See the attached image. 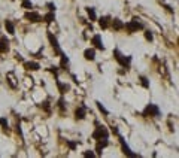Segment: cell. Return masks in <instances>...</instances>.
<instances>
[{
	"instance_id": "obj_1",
	"label": "cell",
	"mask_w": 179,
	"mask_h": 158,
	"mask_svg": "<svg viewBox=\"0 0 179 158\" xmlns=\"http://www.w3.org/2000/svg\"><path fill=\"white\" fill-rule=\"evenodd\" d=\"M113 58L116 60V63H118L121 67H124L125 70H128L130 69V64H131V57L130 55H127L125 57L122 52L118 49V48H115L113 49Z\"/></svg>"
},
{
	"instance_id": "obj_2",
	"label": "cell",
	"mask_w": 179,
	"mask_h": 158,
	"mask_svg": "<svg viewBox=\"0 0 179 158\" xmlns=\"http://www.w3.org/2000/svg\"><path fill=\"white\" fill-rule=\"evenodd\" d=\"M94 124H96V130L93 131V134H91V137H93L94 140H98V139H109V130H107L105 125H100L97 121L94 122Z\"/></svg>"
},
{
	"instance_id": "obj_3",
	"label": "cell",
	"mask_w": 179,
	"mask_h": 158,
	"mask_svg": "<svg viewBox=\"0 0 179 158\" xmlns=\"http://www.w3.org/2000/svg\"><path fill=\"white\" fill-rule=\"evenodd\" d=\"M124 29L131 34V33H136L137 30H143V29H145V25H143V24L139 21V18H136V16H134L131 21H128V22L124 24Z\"/></svg>"
},
{
	"instance_id": "obj_4",
	"label": "cell",
	"mask_w": 179,
	"mask_h": 158,
	"mask_svg": "<svg viewBox=\"0 0 179 158\" xmlns=\"http://www.w3.org/2000/svg\"><path fill=\"white\" fill-rule=\"evenodd\" d=\"M142 116L157 118V116H160V108L157 106V104H154V103H149V104H146V106H145V109H143Z\"/></svg>"
},
{
	"instance_id": "obj_5",
	"label": "cell",
	"mask_w": 179,
	"mask_h": 158,
	"mask_svg": "<svg viewBox=\"0 0 179 158\" xmlns=\"http://www.w3.org/2000/svg\"><path fill=\"white\" fill-rule=\"evenodd\" d=\"M46 37H48V40H49V43H51V46H52L54 52H55V55L60 57V55L63 54V49H61V46H60V43H58L57 37L52 34V31H48V33H46Z\"/></svg>"
},
{
	"instance_id": "obj_6",
	"label": "cell",
	"mask_w": 179,
	"mask_h": 158,
	"mask_svg": "<svg viewBox=\"0 0 179 158\" xmlns=\"http://www.w3.org/2000/svg\"><path fill=\"white\" fill-rule=\"evenodd\" d=\"M118 140H120V145H121V149H122V154H124V155L131 157V158L140 157L139 154H136V152H133V151H131L130 146H128L127 143H125V140H124V137H122V136H120V134H118Z\"/></svg>"
},
{
	"instance_id": "obj_7",
	"label": "cell",
	"mask_w": 179,
	"mask_h": 158,
	"mask_svg": "<svg viewBox=\"0 0 179 158\" xmlns=\"http://www.w3.org/2000/svg\"><path fill=\"white\" fill-rule=\"evenodd\" d=\"M24 18H25L27 21H30V22H39V21H42V16H40L38 12H33V11L25 12V14H24Z\"/></svg>"
},
{
	"instance_id": "obj_8",
	"label": "cell",
	"mask_w": 179,
	"mask_h": 158,
	"mask_svg": "<svg viewBox=\"0 0 179 158\" xmlns=\"http://www.w3.org/2000/svg\"><path fill=\"white\" fill-rule=\"evenodd\" d=\"M109 145V140L107 139H98L97 140V145H96V155H102L103 149Z\"/></svg>"
},
{
	"instance_id": "obj_9",
	"label": "cell",
	"mask_w": 179,
	"mask_h": 158,
	"mask_svg": "<svg viewBox=\"0 0 179 158\" xmlns=\"http://www.w3.org/2000/svg\"><path fill=\"white\" fill-rule=\"evenodd\" d=\"M85 115H87V106H85V104H81L79 108L75 109V118H76L78 121L85 119Z\"/></svg>"
},
{
	"instance_id": "obj_10",
	"label": "cell",
	"mask_w": 179,
	"mask_h": 158,
	"mask_svg": "<svg viewBox=\"0 0 179 158\" xmlns=\"http://www.w3.org/2000/svg\"><path fill=\"white\" fill-rule=\"evenodd\" d=\"M91 43L94 45V48L100 49V51H105V49H106L105 45H103V40H102V36H100V34H94L93 39H91Z\"/></svg>"
},
{
	"instance_id": "obj_11",
	"label": "cell",
	"mask_w": 179,
	"mask_h": 158,
	"mask_svg": "<svg viewBox=\"0 0 179 158\" xmlns=\"http://www.w3.org/2000/svg\"><path fill=\"white\" fill-rule=\"evenodd\" d=\"M23 64H24V69L30 70V72H36V70L40 69V64L38 61H23Z\"/></svg>"
},
{
	"instance_id": "obj_12",
	"label": "cell",
	"mask_w": 179,
	"mask_h": 158,
	"mask_svg": "<svg viewBox=\"0 0 179 158\" xmlns=\"http://www.w3.org/2000/svg\"><path fill=\"white\" fill-rule=\"evenodd\" d=\"M84 58L87 61H94L96 60V49L94 48H87L84 51Z\"/></svg>"
},
{
	"instance_id": "obj_13",
	"label": "cell",
	"mask_w": 179,
	"mask_h": 158,
	"mask_svg": "<svg viewBox=\"0 0 179 158\" xmlns=\"http://www.w3.org/2000/svg\"><path fill=\"white\" fill-rule=\"evenodd\" d=\"M111 16L109 15H106V16H102L100 20H98V24H100V29L102 30H106V29H109V25H111Z\"/></svg>"
},
{
	"instance_id": "obj_14",
	"label": "cell",
	"mask_w": 179,
	"mask_h": 158,
	"mask_svg": "<svg viewBox=\"0 0 179 158\" xmlns=\"http://www.w3.org/2000/svg\"><path fill=\"white\" fill-rule=\"evenodd\" d=\"M111 27H112L115 31H120V30L124 29V22H122L120 18H113V20H111Z\"/></svg>"
},
{
	"instance_id": "obj_15",
	"label": "cell",
	"mask_w": 179,
	"mask_h": 158,
	"mask_svg": "<svg viewBox=\"0 0 179 158\" xmlns=\"http://www.w3.org/2000/svg\"><path fill=\"white\" fill-rule=\"evenodd\" d=\"M55 82H57V86H58V91H60L61 94H66V93L70 90V85H69V84H63L60 79H58V76H55Z\"/></svg>"
},
{
	"instance_id": "obj_16",
	"label": "cell",
	"mask_w": 179,
	"mask_h": 158,
	"mask_svg": "<svg viewBox=\"0 0 179 158\" xmlns=\"http://www.w3.org/2000/svg\"><path fill=\"white\" fill-rule=\"evenodd\" d=\"M9 51V39H6V36L0 37V54H5Z\"/></svg>"
},
{
	"instance_id": "obj_17",
	"label": "cell",
	"mask_w": 179,
	"mask_h": 158,
	"mask_svg": "<svg viewBox=\"0 0 179 158\" xmlns=\"http://www.w3.org/2000/svg\"><path fill=\"white\" fill-rule=\"evenodd\" d=\"M60 58H61V61H60V69L61 70H66L67 69V64H69V57L63 52V54L60 55Z\"/></svg>"
},
{
	"instance_id": "obj_18",
	"label": "cell",
	"mask_w": 179,
	"mask_h": 158,
	"mask_svg": "<svg viewBox=\"0 0 179 158\" xmlns=\"http://www.w3.org/2000/svg\"><path fill=\"white\" fill-rule=\"evenodd\" d=\"M85 11H87V14H88L90 21H96V20H97V14H96V9H94V7L88 6V7H85Z\"/></svg>"
},
{
	"instance_id": "obj_19",
	"label": "cell",
	"mask_w": 179,
	"mask_h": 158,
	"mask_svg": "<svg viewBox=\"0 0 179 158\" xmlns=\"http://www.w3.org/2000/svg\"><path fill=\"white\" fill-rule=\"evenodd\" d=\"M5 27H6V31L9 34H15V25L11 20H5Z\"/></svg>"
},
{
	"instance_id": "obj_20",
	"label": "cell",
	"mask_w": 179,
	"mask_h": 158,
	"mask_svg": "<svg viewBox=\"0 0 179 158\" xmlns=\"http://www.w3.org/2000/svg\"><path fill=\"white\" fill-rule=\"evenodd\" d=\"M54 20H55V12H48V14H45V16H43V21L46 24H51Z\"/></svg>"
},
{
	"instance_id": "obj_21",
	"label": "cell",
	"mask_w": 179,
	"mask_h": 158,
	"mask_svg": "<svg viewBox=\"0 0 179 158\" xmlns=\"http://www.w3.org/2000/svg\"><path fill=\"white\" fill-rule=\"evenodd\" d=\"M96 106H97V109H98V110H100V112L103 113V116H107V115H109V110H107V109L103 106L102 101H98V100H97V101H96Z\"/></svg>"
},
{
	"instance_id": "obj_22",
	"label": "cell",
	"mask_w": 179,
	"mask_h": 158,
	"mask_svg": "<svg viewBox=\"0 0 179 158\" xmlns=\"http://www.w3.org/2000/svg\"><path fill=\"white\" fill-rule=\"evenodd\" d=\"M57 106H58V109H60V112H61V113L66 110V103H64V97H63V94H61V97L58 99V103H57Z\"/></svg>"
},
{
	"instance_id": "obj_23",
	"label": "cell",
	"mask_w": 179,
	"mask_h": 158,
	"mask_svg": "<svg viewBox=\"0 0 179 158\" xmlns=\"http://www.w3.org/2000/svg\"><path fill=\"white\" fill-rule=\"evenodd\" d=\"M78 143L79 142H76V140H66V145L69 146L70 151H75V149L78 148Z\"/></svg>"
},
{
	"instance_id": "obj_24",
	"label": "cell",
	"mask_w": 179,
	"mask_h": 158,
	"mask_svg": "<svg viewBox=\"0 0 179 158\" xmlns=\"http://www.w3.org/2000/svg\"><path fill=\"white\" fill-rule=\"evenodd\" d=\"M21 7H24V9H27V11H31V7H33V3L30 2V0H23V3H21Z\"/></svg>"
},
{
	"instance_id": "obj_25",
	"label": "cell",
	"mask_w": 179,
	"mask_h": 158,
	"mask_svg": "<svg viewBox=\"0 0 179 158\" xmlns=\"http://www.w3.org/2000/svg\"><path fill=\"white\" fill-rule=\"evenodd\" d=\"M140 84H142V86L143 88H149V79L146 78V76H140Z\"/></svg>"
},
{
	"instance_id": "obj_26",
	"label": "cell",
	"mask_w": 179,
	"mask_h": 158,
	"mask_svg": "<svg viewBox=\"0 0 179 158\" xmlns=\"http://www.w3.org/2000/svg\"><path fill=\"white\" fill-rule=\"evenodd\" d=\"M15 130H16V133L20 134V137H21V140H23V137H24V134H23V130H21V124H20V119H16V125H15Z\"/></svg>"
},
{
	"instance_id": "obj_27",
	"label": "cell",
	"mask_w": 179,
	"mask_h": 158,
	"mask_svg": "<svg viewBox=\"0 0 179 158\" xmlns=\"http://www.w3.org/2000/svg\"><path fill=\"white\" fill-rule=\"evenodd\" d=\"M145 39H146L148 42H152V40H154V34H152V31H149V30L145 31Z\"/></svg>"
},
{
	"instance_id": "obj_28",
	"label": "cell",
	"mask_w": 179,
	"mask_h": 158,
	"mask_svg": "<svg viewBox=\"0 0 179 158\" xmlns=\"http://www.w3.org/2000/svg\"><path fill=\"white\" fill-rule=\"evenodd\" d=\"M46 7H48V11H49V12H55V3L48 2V3H46Z\"/></svg>"
},
{
	"instance_id": "obj_29",
	"label": "cell",
	"mask_w": 179,
	"mask_h": 158,
	"mask_svg": "<svg viewBox=\"0 0 179 158\" xmlns=\"http://www.w3.org/2000/svg\"><path fill=\"white\" fill-rule=\"evenodd\" d=\"M0 125H2L5 130H8V127H9V124H8V119H6V118H0Z\"/></svg>"
},
{
	"instance_id": "obj_30",
	"label": "cell",
	"mask_w": 179,
	"mask_h": 158,
	"mask_svg": "<svg viewBox=\"0 0 179 158\" xmlns=\"http://www.w3.org/2000/svg\"><path fill=\"white\" fill-rule=\"evenodd\" d=\"M84 157H87V158H94V157H96V152H93V151H85V152H84Z\"/></svg>"
},
{
	"instance_id": "obj_31",
	"label": "cell",
	"mask_w": 179,
	"mask_h": 158,
	"mask_svg": "<svg viewBox=\"0 0 179 158\" xmlns=\"http://www.w3.org/2000/svg\"><path fill=\"white\" fill-rule=\"evenodd\" d=\"M42 108H43L45 110H46V112H51V110H49V101H43Z\"/></svg>"
},
{
	"instance_id": "obj_32",
	"label": "cell",
	"mask_w": 179,
	"mask_h": 158,
	"mask_svg": "<svg viewBox=\"0 0 179 158\" xmlns=\"http://www.w3.org/2000/svg\"><path fill=\"white\" fill-rule=\"evenodd\" d=\"M16 60H18V61H24V60H23V57H21L20 54H16Z\"/></svg>"
}]
</instances>
